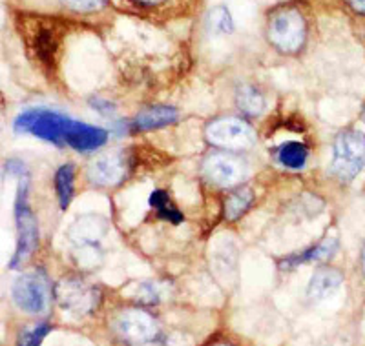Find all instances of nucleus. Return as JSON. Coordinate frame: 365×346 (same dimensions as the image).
<instances>
[{
    "instance_id": "7",
    "label": "nucleus",
    "mask_w": 365,
    "mask_h": 346,
    "mask_svg": "<svg viewBox=\"0 0 365 346\" xmlns=\"http://www.w3.org/2000/svg\"><path fill=\"white\" fill-rule=\"evenodd\" d=\"M207 140L220 150H249L256 142V133L240 119L212 120L205 130Z\"/></svg>"
},
{
    "instance_id": "21",
    "label": "nucleus",
    "mask_w": 365,
    "mask_h": 346,
    "mask_svg": "<svg viewBox=\"0 0 365 346\" xmlns=\"http://www.w3.org/2000/svg\"><path fill=\"white\" fill-rule=\"evenodd\" d=\"M51 332V325L48 323H37V325L29 326L22 332L21 335V345L26 346H35V345H41L42 339Z\"/></svg>"
},
{
    "instance_id": "25",
    "label": "nucleus",
    "mask_w": 365,
    "mask_h": 346,
    "mask_svg": "<svg viewBox=\"0 0 365 346\" xmlns=\"http://www.w3.org/2000/svg\"><path fill=\"white\" fill-rule=\"evenodd\" d=\"M358 13H365V0H347Z\"/></svg>"
},
{
    "instance_id": "24",
    "label": "nucleus",
    "mask_w": 365,
    "mask_h": 346,
    "mask_svg": "<svg viewBox=\"0 0 365 346\" xmlns=\"http://www.w3.org/2000/svg\"><path fill=\"white\" fill-rule=\"evenodd\" d=\"M91 108H93V110H97V112L104 113V115H110V113L115 112V108H113L108 100H101V99L91 100Z\"/></svg>"
},
{
    "instance_id": "26",
    "label": "nucleus",
    "mask_w": 365,
    "mask_h": 346,
    "mask_svg": "<svg viewBox=\"0 0 365 346\" xmlns=\"http://www.w3.org/2000/svg\"><path fill=\"white\" fill-rule=\"evenodd\" d=\"M361 270H364V276H365V244H364V250H361Z\"/></svg>"
},
{
    "instance_id": "2",
    "label": "nucleus",
    "mask_w": 365,
    "mask_h": 346,
    "mask_svg": "<svg viewBox=\"0 0 365 346\" xmlns=\"http://www.w3.org/2000/svg\"><path fill=\"white\" fill-rule=\"evenodd\" d=\"M15 228H17V248L9 261V266L13 270L21 268L22 264L34 256L38 244L37 219L28 202V175L19 181L17 199H15Z\"/></svg>"
},
{
    "instance_id": "16",
    "label": "nucleus",
    "mask_w": 365,
    "mask_h": 346,
    "mask_svg": "<svg viewBox=\"0 0 365 346\" xmlns=\"http://www.w3.org/2000/svg\"><path fill=\"white\" fill-rule=\"evenodd\" d=\"M236 104L240 108L241 113L254 117L265 110V97L262 95V91L257 90L256 86H240L236 91Z\"/></svg>"
},
{
    "instance_id": "20",
    "label": "nucleus",
    "mask_w": 365,
    "mask_h": 346,
    "mask_svg": "<svg viewBox=\"0 0 365 346\" xmlns=\"http://www.w3.org/2000/svg\"><path fill=\"white\" fill-rule=\"evenodd\" d=\"M208 26L214 33L220 35H230L234 31V21L232 15L225 6H216L208 13Z\"/></svg>"
},
{
    "instance_id": "12",
    "label": "nucleus",
    "mask_w": 365,
    "mask_h": 346,
    "mask_svg": "<svg viewBox=\"0 0 365 346\" xmlns=\"http://www.w3.org/2000/svg\"><path fill=\"white\" fill-rule=\"evenodd\" d=\"M338 246H340V243H338L336 237H329V239H324L319 244H316V246L305 250L303 253L283 259L282 268L289 270L296 268V266H299V264L303 263H322V261H329L336 256Z\"/></svg>"
},
{
    "instance_id": "28",
    "label": "nucleus",
    "mask_w": 365,
    "mask_h": 346,
    "mask_svg": "<svg viewBox=\"0 0 365 346\" xmlns=\"http://www.w3.org/2000/svg\"><path fill=\"white\" fill-rule=\"evenodd\" d=\"M361 120H364V122H365V110H364V113H361Z\"/></svg>"
},
{
    "instance_id": "22",
    "label": "nucleus",
    "mask_w": 365,
    "mask_h": 346,
    "mask_svg": "<svg viewBox=\"0 0 365 346\" xmlns=\"http://www.w3.org/2000/svg\"><path fill=\"white\" fill-rule=\"evenodd\" d=\"M4 173L9 175V177H26L28 175V169L22 164L21 161H6L4 164Z\"/></svg>"
},
{
    "instance_id": "19",
    "label": "nucleus",
    "mask_w": 365,
    "mask_h": 346,
    "mask_svg": "<svg viewBox=\"0 0 365 346\" xmlns=\"http://www.w3.org/2000/svg\"><path fill=\"white\" fill-rule=\"evenodd\" d=\"M73 182H75V169L71 164L63 166L58 168L57 175H55V190H57L58 202H61V208L66 210L68 204L71 202L73 197Z\"/></svg>"
},
{
    "instance_id": "4",
    "label": "nucleus",
    "mask_w": 365,
    "mask_h": 346,
    "mask_svg": "<svg viewBox=\"0 0 365 346\" xmlns=\"http://www.w3.org/2000/svg\"><path fill=\"white\" fill-rule=\"evenodd\" d=\"M365 166V135L354 130L338 133L334 140L332 173L341 182H351Z\"/></svg>"
},
{
    "instance_id": "27",
    "label": "nucleus",
    "mask_w": 365,
    "mask_h": 346,
    "mask_svg": "<svg viewBox=\"0 0 365 346\" xmlns=\"http://www.w3.org/2000/svg\"><path fill=\"white\" fill-rule=\"evenodd\" d=\"M137 2H143V4H152V2H159V0H137Z\"/></svg>"
},
{
    "instance_id": "23",
    "label": "nucleus",
    "mask_w": 365,
    "mask_h": 346,
    "mask_svg": "<svg viewBox=\"0 0 365 346\" xmlns=\"http://www.w3.org/2000/svg\"><path fill=\"white\" fill-rule=\"evenodd\" d=\"M68 6H71L73 9H79V11H91V9L99 8L104 0H66Z\"/></svg>"
},
{
    "instance_id": "3",
    "label": "nucleus",
    "mask_w": 365,
    "mask_h": 346,
    "mask_svg": "<svg viewBox=\"0 0 365 346\" xmlns=\"http://www.w3.org/2000/svg\"><path fill=\"white\" fill-rule=\"evenodd\" d=\"M61 31L63 29L57 28L55 22L42 21V19L29 21L24 26V31H21V35H24L29 55L35 62H38L41 70H44L46 73H53L55 70L57 50L63 38Z\"/></svg>"
},
{
    "instance_id": "9",
    "label": "nucleus",
    "mask_w": 365,
    "mask_h": 346,
    "mask_svg": "<svg viewBox=\"0 0 365 346\" xmlns=\"http://www.w3.org/2000/svg\"><path fill=\"white\" fill-rule=\"evenodd\" d=\"M203 175L221 188H230L243 181L247 175V166L232 153H212L205 159Z\"/></svg>"
},
{
    "instance_id": "10",
    "label": "nucleus",
    "mask_w": 365,
    "mask_h": 346,
    "mask_svg": "<svg viewBox=\"0 0 365 346\" xmlns=\"http://www.w3.org/2000/svg\"><path fill=\"white\" fill-rule=\"evenodd\" d=\"M130 161L125 153H104L88 168V177L97 186H117L128 177Z\"/></svg>"
},
{
    "instance_id": "5",
    "label": "nucleus",
    "mask_w": 365,
    "mask_h": 346,
    "mask_svg": "<svg viewBox=\"0 0 365 346\" xmlns=\"http://www.w3.org/2000/svg\"><path fill=\"white\" fill-rule=\"evenodd\" d=\"M307 37V26L296 9H283L276 13L269 24V41L283 53H296L302 50Z\"/></svg>"
},
{
    "instance_id": "18",
    "label": "nucleus",
    "mask_w": 365,
    "mask_h": 346,
    "mask_svg": "<svg viewBox=\"0 0 365 346\" xmlns=\"http://www.w3.org/2000/svg\"><path fill=\"white\" fill-rule=\"evenodd\" d=\"M150 206L155 208V211H158V217L163 219V221H170V223H174V224H179L185 221V217H182L181 211L175 210V206L172 204L170 197L166 195V192H163V190L152 192V195H150Z\"/></svg>"
},
{
    "instance_id": "8",
    "label": "nucleus",
    "mask_w": 365,
    "mask_h": 346,
    "mask_svg": "<svg viewBox=\"0 0 365 346\" xmlns=\"http://www.w3.org/2000/svg\"><path fill=\"white\" fill-rule=\"evenodd\" d=\"M55 297L63 310L73 312L77 315H84L97 308L99 305V290L90 286L77 277L63 279L55 288Z\"/></svg>"
},
{
    "instance_id": "6",
    "label": "nucleus",
    "mask_w": 365,
    "mask_h": 346,
    "mask_svg": "<svg viewBox=\"0 0 365 346\" xmlns=\"http://www.w3.org/2000/svg\"><path fill=\"white\" fill-rule=\"evenodd\" d=\"M11 297L15 305L26 313H42L48 308L50 283L41 270L26 272L13 283Z\"/></svg>"
},
{
    "instance_id": "15",
    "label": "nucleus",
    "mask_w": 365,
    "mask_h": 346,
    "mask_svg": "<svg viewBox=\"0 0 365 346\" xmlns=\"http://www.w3.org/2000/svg\"><path fill=\"white\" fill-rule=\"evenodd\" d=\"M276 159L285 168L302 169L303 166L307 164L309 148L303 142H298V140H289V142H283L276 150Z\"/></svg>"
},
{
    "instance_id": "13",
    "label": "nucleus",
    "mask_w": 365,
    "mask_h": 346,
    "mask_svg": "<svg viewBox=\"0 0 365 346\" xmlns=\"http://www.w3.org/2000/svg\"><path fill=\"white\" fill-rule=\"evenodd\" d=\"M175 120H178V110L175 108L154 106L141 112L133 119L132 130L133 132H148V130L163 128V126L174 124Z\"/></svg>"
},
{
    "instance_id": "11",
    "label": "nucleus",
    "mask_w": 365,
    "mask_h": 346,
    "mask_svg": "<svg viewBox=\"0 0 365 346\" xmlns=\"http://www.w3.org/2000/svg\"><path fill=\"white\" fill-rule=\"evenodd\" d=\"M115 328L123 337L133 342H152L159 335L154 318L137 308L120 312L115 319Z\"/></svg>"
},
{
    "instance_id": "14",
    "label": "nucleus",
    "mask_w": 365,
    "mask_h": 346,
    "mask_svg": "<svg viewBox=\"0 0 365 346\" xmlns=\"http://www.w3.org/2000/svg\"><path fill=\"white\" fill-rule=\"evenodd\" d=\"M344 283V276L334 268H319L316 270L312 276L311 283H309L307 293L314 301H322L325 297L331 295L332 292H336Z\"/></svg>"
},
{
    "instance_id": "17",
    "label": "nucleus",
    "mask_w": 365,
    "mask_h": 346,
    "mask_svg": "<svg viewBox=\"0 0 365 346\" xmlns=\"http://www.w3.org/2000/svg\"><path fill=\"white\" fill-rule=\"evenodd\" d=\"M254 202V194L249 188H240V190L232 192L225 199V219L234 223L240 217L249 211V208L252 206Z\"/></svg>"
},
{
    "instance_id": "1",
    "label": "nucleus",
    "mask_w": 365,
    "mask_h": 346,
    "mask_svg": "<svg viewBox=\"0 0 365 346\" xmlns=\"http://www.w3.org/2000/svg\"><path fill=\"white\" fill-rule=\"evenodd\" d=\"M71 124H73V119L63 113L46 110V108H31L17 115L13 122V130L17 133L34 135L55 146H68Z\"/></svg>"
}]
</instances>
